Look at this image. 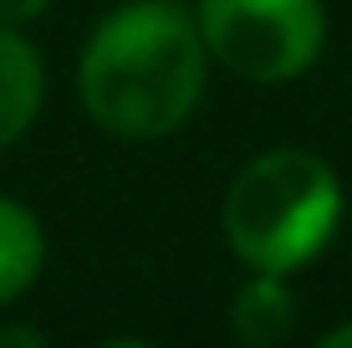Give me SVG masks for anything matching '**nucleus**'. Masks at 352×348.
I'll use <instances>...</instances> for the list:
<instances>
[{"label":"nucleus","instance_id":"obj_6","mask_svg":"<svg viewBox=\"0 0 352 348\" xmlns=\"http://www.w3.org/2000/svg\"><path fill=\"white\" fill-rule=\"evenodd\" d=\"M41 261H46L41 221L21 200L0 195V307L16 303L21 292H31V282L41 277Z\"/></svg>","mask_w":352,"mask_h":348},{"label":"nucleus","instance_id":"obj_4","mask_svg":"<svg viewBox=\"0 0 352 348\" xmlns=\"http://www.w3.org/2000/svg\"><path fill=\"white\" fill-rule=\"evenodd\" d=\"M46 98V67L41 52L16 26L0 21V149H10L36 123Z\"/></svg>","mask_w":352,"mask_h":348},{"label":"nucleus","instance_id":"obj_9","mask_svg":"<svg viewBox=\"0 0 352 348\" xmlns=\"http://www.w3.org/2000/svg\"><path fill=\"white\" fill-rule=\"evenodd\" d=\"M322 343L327 348H352V323H337L332 333H322Z\"/></svg>","mask_w":352,"mask_h":348},{"label":"nucleus","instance_id":"obj_7","mask_svg":"<svg viewBox=\"0 0 352 348\" xmlns=\"http://www.w3.org/2000/svg\"><path fill=\"white\" fill-rule=\"evenodd\" d=\"M52 0H0V21L6 26H21V21H36Z\"/></svg>","mask_w":352,"mask_h":348},{"label":"nucleus","instance_id":"obj_1","mask_svg":"<svg viewBox=\"0 0 352 348\" xmlns=\"http://www.w3.org/2000/svg\"><path fill=\"white\" fill-rule=\"evenodd\" d=\"M204 72L210 52L194 10L174 0H138L102 16V26L87 36L77 88L97 128L148 143L184 128L204 98Z\"/></svg>","mask_w":352,"mask_h":348},{"label":"nucleus","instance_id":"obj_8","mask_svg":"<svg viewBox=\"0 0 352 348\" xmlns=\"http://www.w3.org/2000/svg\"><path fill=\"white\" fill-rule=\"evenodd\" d=\"M10 343H26V348H41V328H0V348H10Z\"/></svg>","mask_w":352,"mask_h":348},{"label":"nucleus","instance_id":"obj_5","mask_svg":"<svg viewBox=\"0 0 352 348\" xmlns=\"http://www.w3.org/2000/svg\"><path fill=\"white\" fill-rule=\"evenodd\" d=\"M291 328H296V297H291L286 277L256 272L230 303V333L250 348H271V343H286Z\"/></svg>","mask_w":352,"mask_h":348},{"label":"nucleus","instance_id":"obj_2","mask_svg":"<svg viewBox=\"0 0 352 348\" xmlns=\"http://www.w3.org/2000/svg\"><path fill=\"white\" fill-rule=\"evenodd\" d=\"M342 221V185L311 149H271L230 179L220 225L250 272L291 277L332 241Z\"/></svg>","mask_w":352,"mask_h":348},{"label":"nucleus","instance_id":"obj_3","mask_svg":"<svg viewBox=\"0 0 352 348\" xmlns=\"http://www.w3.org/2000/svg\"><path fill=\"white\" fill-rule=\"evenodd\" d=\"M194 21L210 62L245 82H291L327 46L322 0H199Z\"/></svg>","mask_w":352,"mask_h":348}]
</instances>
